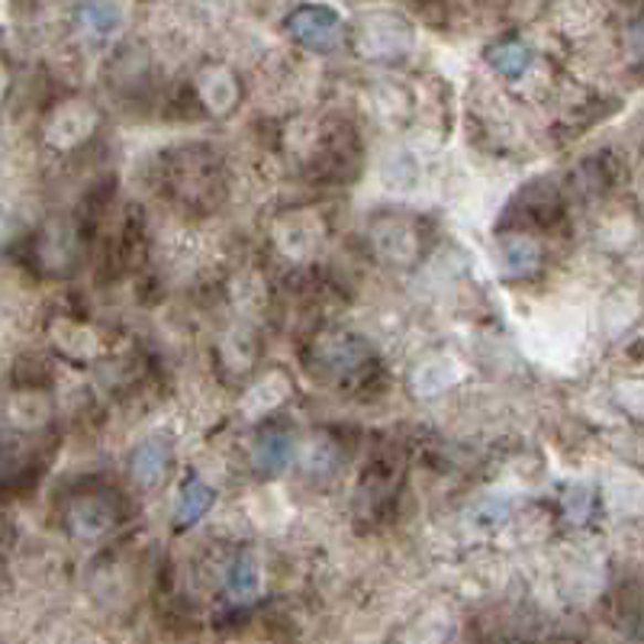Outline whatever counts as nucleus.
Masks as SVG:
<instances>
[{"label": "nucleus", "instance_id": "nucleus-1", "mask_svg": "<svg viewBox=\"0 0 644 644\" xmlns=\"http://www.w3.org/2000/svg\"><path fill=\"white\" fill-rule=\"evenodd\" d=\"M291 36L297 39L300 45L313 49V52H332L341 42V20L336 10L323 7V3H306L297 7L287 20Z\"/></svg>", "mask_w": 644, "mask_h": 644}, {"label": "nucleus", "instance_id": "nucleus-2", "mask_svg": "<svg viewBox=\"0 0 644 644\" xmlns=\"http://www.w3.org/2000/svg\"><path fill=\"white\" fill-rule=\"evenodd\" d=\"M410 42H413V30L393 13H371L361 23V49L374 59L400 55L410 49Z\"/></svg>", "mask_w": 644, "mask_h": 644}, {"label": "nucleus", "instance_id": "nucleus-3", "mask_svg": "<svg viewBox=\"0 0 644 644\" xmlns=\"http://www.w3.org/2000/svg\"><path fill=\"white\" fill-rule=\"evenodd\" d=\"M126 27L123 0H84L77 7V30L87 39H110Z\"/></svg>", "mask_w": 644, "mask_h": 644}, {"label": "nucleus", "instance_id": "nucleus-4", "mask_svg": "<svg viewBox=\"0 0 644 644\" xmlns=\"http://www.w3.org/2000/svg\"><path fill=\"white\" fill-rule=\"evenodd\" d=\"M294 457V439L291 432L284 429H267L255 439V448H252V461H255V471L265 474V477H274L281 474Z\"/></svg>", "mask_w": 644, "mask_h": 644}, {"label": "nucleus", "instance_id": "nucleus-5", "mask_svg": "<svg viewBox=\"0 0 644 644\" xmlns=\"http://www.w3.org/2000/svg\"><path fill=\"white\" fill-rule=\"evenodd\" d=\"M110 526H114V513L97 496H81L68 506V529L77 538H101L104 531H110Z\"/></svg>", "mask_w": 644, "mask_h": 644}, {"label": "nucleus", "instance_id": "nucleus-6", "mask_svg": "<svg viewBox=\"0 0 644 644\" xmlns=\"http://www.w3.org/2000/svg\"><path fill=\"white\" fill-rule=\"evenodd\" d=\"M91 129H94V114L81 104H68L49 119V142L68 149V146H77Z\"/></svg>", "mask_w": 644, "mask_h": 644}, {"label": "nucleus", "instance_id": "nucleus-7", "mask_svg": "<svg viewBox=\"0 0 644 644\" xmlns=\"http://www.w3.org/2000/svg\"><path fill=\"white\" fill-rule=\"evenodd\" d=\"M226 593L232 603L245 606L252 600H258L262 593V568L255 561V555H239L226 570Z\"/></svg>", "mask_w": 644, "mask_h": 644}, {"label": "nucleus", "instance_id": "nucleus-8", "mask_svg": "<svg viewBox=\"0 0 644 644\" xmlns=\"http://www.w3.org/2000/svg\"><path fill=\"white\" fill-rule=\"evenodd\" d=\"M171 461V445L165 439H146L136 445L133 452V477L146 487H152L161 481V474L168 471Z\"/></svg>", "mask_w": 644, "mask_h": 644}, {"label": "nucleus", "instance_id": "nucleus-9", "mask_svg": "<svg viewBox=\"0 0 644 644\" xmlns=\"http://www.w3.org/2000/svg\"><path fill=\"white\" fill-rule=\"evenodd\" d=\"M210 506H213V490H210L207 484H200V481H190L188 487L181 490V496H178V506H175V522H178V529L197 526V522L210 513Z\"/></svg>", "mask_w": 644, "mask_h": 644}, {"label": "nucleus", "instance_id": "nucleus-10", "mask_svg": "<svg viewBox=\"0 0 644 644\" xmlns=\"http://www.w3.org/2000/svg\"><path fill=\"white\" fill-rule=\"evenodd\" d=\"M487 62L499 75L522 77L531 68V62H535V52L526 42H503V45H496V49L487 52Z\"/></svg>", "mask_w": 644, "mask_h": 644}, {"label": "nucleus", "instance_id": "nucleus-11", "mask_svg": "<svg viewBox=\"0 0 644 644\" xmlns=\"http://www.w3.org/2000/svg\"><path fill=\"white\" fill-rule=\"evenodd\" d=\"M499 262H503V271H506V274L522 277V274H531V271L538 267V249L531 245L529 239H522V235L503 239V245H499Z\"/></svg>", "mask_w": 644, "mask_h": 644}, {"label": "nucleus", "instance_id": "nucleus-12", "mask_svg": "<svg viewBox=\"0 0 644 644\" xmlns=\"http://www.w3.org/2000/svg\"><path fill=\"white\" fill-rule=\"evenodd\" d=\"M200 97L207 101V107L213 114H226L229 107H232V101H235V81L223 68H213L200 81Z\"/></svg>", "mask_w": 644, "mask_h": 644}, {"label": "nucleus", "instance_id": "nucleus-13", "mask_svg": "<svg viewBox=\"0 0 644 644\" xmlns=\"http://www.w3.org/2000/svg\"><path fill=\"white\" fill-rule=\"evenodd\" d=\"M323 358L329 361V368H332L336 374H348V371H355L358 365H365L368 351H365V345L358 339L339 336V339H332L326 348H323Z\"/></svg>", "mask_w": 644, "mask_h": 644}, {"label": "nucleus", "instance_id": "nucleus-14", "mask_svg": "<svg viewBox=\"0 0 644 644\" xmlns=\"http://www.w3.org/2000/svg\"><path fill=\"white\" fill-rule=\"evenodd\" d=\"M448 368L442 365V361H429V365H422L416 371V393H439V390H445V383H448Z\"/></svg>", "mask_w": 644, "mask_h": 644}, {"label": "nucleus", "instance_id": "nucleus-15", "mask_svg": "<svg viewBox=\"0 0 644 644\" xmlns=\"http://www.w3.org/2000/svg\"><path fill=\"white\" fill-rule=\"evenodd\" d=\"M7 81H10V77H7V68H3V62H0V97L7 94Z\"/></svg>", "mask_w": 644, "mask_h": 644}]
</instances>
